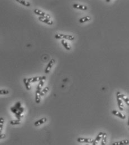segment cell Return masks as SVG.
I'll list each match as a JSON object with an SVG mask.
<instances>
[{
	"mask_svg": "<svg viewBox=\"0 0 129 145\" xmlns=\"http://www.w3.org/2000/svg\"><path fill=\"white\" fill-rule=\"evenodd\" d=\"M34 12L35 14H37V15L40 16V17H44V18H46L48 19H50L51 18V16L49 14H46V13L43 12V11L40 10L39 9H35Z\"/></svg>",
	"mask_w": 129,
	"mask_h": 145,
	"instance_id": "obj_3",
	"label": "cell"
},
{
	"mask_svg": "<svg viewBox=\"0 0 129 145\" xmlns=\"http://www.w3.org/2000/svg\"><path fill=\"white\" fill-rule=\"evenodd\" d=\"M10 92L9 90H5V89H2L0 90V95H7L9 94Z\"/></svg>",
	"mask_w": 129,
	"mask_h": 145,
	"instance_id": "obj_25",
	"label": "cell"
},
{
	"mask_svg": "<svg viewBox=\"0 0 129 145\" xmlns=\"http://www.w3.org/2000/svg\"><path fill=\"white\" fill-rule=\"evenodd\" d=\"M129 143V141L128 140H123V141H117L113 143L112 145H127Z\"/></svg>",
	"mask_w": 129,
	"mask_h": 145,
	"instance_id": "obj_13",
	"label": "cell"
},
{
	"mask_svg": "<svg viewBox=\"0 0 129 145\" xmlns=\"http://www.w3.org/2000/svg\"><path fill=\"white\" fill-rule=\"evenodd\" d=\"M23 82L24 84L25 85V87L26 88V89L27 91H30V90L31 89V85H30V83L28 82V80H27V79L24 78L23 79Z\"/></svg>",
	"mask_w": 129,
	"mask_h": 145,
	"instance_id": "obj_18",
	"label": "cell"
},
{
	"mask_svg": "<svg viewBox=\"0 0 129 145\" xmlns=\"http://www.w3.org/2000/svg\"><path fill=\"white\" fill-rule=\"evenodd\" d=\"M40 92L41 91L36 90V94H35V102L36 103H40L41 101V96H40Z\"/></svg>",
	"mask_w": 129,
	"mask_h": 145,
	"instance_id": "obj_14",
	"label": "cell"
},
{
	"mask_svg": "<svg viewBox=\"0 0 129 145\" xmlns=\"http://www.w3.org/2000/svg\"><path fill=\"white\" fill-rule=\"evenodd\" d=\"M4 122H5L4 118H2V117H1V118H0V135L1 134V132H2V131Z\"/></svg>",
	"mask_w": 129,
	"mask_h": 145,
	"instance_id": "obj_23",
	"label": "cell"
},
{
	"mask_svg": "<svg viewBox=\"0 0 129 145\" xmlns=\"http://www.w3.org/2000/svg\"><path fill=\"white\" fill-rule=\"evenodd\" d=\"M16 1L17 2L20 3V4L22 5L26 6V7H30V6H31V4H30V3L27 2V1H23V0H16Z\"/></svg>",
	"mask_w": 129,
	"mask_h": 145,
	"instance_id": "obj_20",
	"label": "cell"
},
{
	"mask_svg": "<svg viewBox=\"0 0 129 145\" xmlns=\"http://www.w3.org/2000/svg\"><path fill=\"white\" fill-rule=\"evenodd\" d=\"M10 124L11 125H20L21 123V121L20 120H12L11 121Z\"/></svg>",
	"mask_w": 129,
	"mask_h": 145,
	"instance_id": "obj_24",
	"label": "cell"
},
{
	"mask_svg": "<svg viewBox=\"0 0 129 145\" xmlns=\"http://www.w3.org/2000/svg\"><path fill=\"white\" fill-rule=\"evenodd\" d=\"M103 133H104L103 132H100L98 133V135L96 137V138H95V140H93L92 145H97L98 142H99L100 140H101V138H102Z\"/></svg>",
	"mask_w": 129,
	"mask_h": 145,
	"instance_id": "obj_9",
	"label": "cell"
},
{
	"mask_svg": "<svg viewBox=\"0 0 129 145\" xmlns=\"http://www.w3.org/2000/svg\"><path fill=\"white\" fill-rule=\"evenodd\" d=\"M77 142L79 143H93V140L92 138H77Z\"/></svg>",
	"mask_w": 129,
	"mask_h": 145,
	"instance_id": "obj_7",
	"label": "cell"
},
{
	"mask_svg": "<svg viewBox=\"0 0 129 145\" xmlns=\"http://www.w3.org/2000/svg\"><path fill=\"white\" fill-rule=\"evenodd\" d=\"M49 88L48 87H46L45 88H44L40 92V96L41 97H43L45 95L46 93H48V92H49Z\"/></svg>",
	"mask_w": 129,
	"mask_h": 145,
	"instance_id": "obj_22",
	"label": "cell"
},
{
	"mask_svg": "<svg viewBox=\"0 0 129 145\" xmlns=\"http://www.w3.org/2000/svg\"><path fill=\"white\" fill-rule=\"evenodd\" d=\"M112 113L114 114V115L117 116V117H120V118H121V119H123V120L124 119L126 118V116L125 115V114L121 113L119 112V111H116V110L112 111Z\"/></svg>",
	"mask_w": 129,
	"mask_h": 145,
	"instance_id": "obj_12",
	"label": "cell"
},
{
	"mask_svg": "<svg viewBox=\"0 0 129 145\" xmlns=\"http://www.w3.org/2000/svg\"><path fill=\"white\" fill-rule=\"evenodd\" d=\"M11 111L15 114V116L17 119L20 120V118L22 117V113L24 111V108L21 107V103L20 102H17L14 107L11 108Z\"/></svg>",
	"mask_w": 129,
	"mask_h": 145,
	"instance_id": "obj_1",
	"label": "cell"
},
{
	"mask_svg": "<svg viewBox=\"0 0 129 145\" xmlns=\"http://www.w3.org/2000/svg\"><path fill=\"white\" fill-rule=\"evenodd\" d=\"M91 17L89 16H86L80 18L79 20V21L80 23H84V22L89 21V20H91Z\"/></svg>",
	"mask_w": 129,
	"mask_h": 145,
	"instance_id": "obj_15",
	"label": "cell"
},
{
	"mask_svg": "<svg viewBox=\"0 0 129 145\" xmlns=\"http://www.w3.org/2000/svg\"><path fill=\"white\" fill-rule=\"evenodd\" d=\"M46 79V77L45 76H43V77H34V78H30L27 79V80L29 83H34V82H40V80L42 79Z\"/></svg>",
	"mask_w": 129,
	"mask_h": 145,
	"instance_id": "obj_5",
	"label": "cell"
},
{
	"mask_svg": "<svg viewBox=\"0 0 129 145\" xmlns=\"http://www.w3.org/2000/svg\"><path fill=\"white\" fill-rule=\"evenodd\" d=\"M117 104H118V107L119 108V109L120 111H122L124 110V105L122 101L120 98L117 97Z\"/></svg>",
	"mask_w": 129,
	"mask_h": 145,
	"instance_id": "obj_16",
	"label": "cell"
},
{
	"mask_svg": "<svg viewBox=\"0 0 129 145\" xmlns=\"http://www.w3.org/2000/svg\"><path fill=\"white\" fill-rule=\"evenodd\" d=\"M55 38L56 39H62V40H68L72 41L74 40V36L69 35H64L62 34H57L55 35Z\"/></svg>",
	"mask_w": 129,
	"mask_h": 145,
	"instance_id": "obj_2",
	"label": "cell"
},
{
	"mask_svg": "<svg viewBox=\"0 0 129 145\" xmlns=\"http://www.w3.org/2000/svg\"><path fill=\"white\" fill-rule=\"evenodd\" d=\"M6 137V135L5 134H1L0 135V140L4 139Z\"/></svg>",
	"mask_w": 129,
	"mask_h": 145,
	"instance_id": "obj_26",
	"label": "cell"
},
{
	"mask_svg": "<svg viewBox=\"0 0 129 145\" xmlns=\"http://www.w3.org/2000/svg\"><path fill=\"white\" fill-rule=\"evenodd\" d=\"M38 19L40 21L44 22V23H45L49 25H52L53 24V21L52 20H50V19L44 18V17H39L38 18Z\"/></svg>",
	"mask_w": 129,
	"mask_h": 145,
	"instance_id": "obj_8",
	"label": "cell"
},
{
	"mask_svg": "<svg viewBox=\"0 0 129 145\" xmlns=\"http://www.w3.org/2000/svg\"><path fill=\"white\" fill-rule=\"evenodd\" d=\"M73 7L74 8V9L81 10H83V11H85L88 9V7H87L86 6L82 5H79V4H73Z\"/></svg>",
	"mask_w": 129,
	"mask_h": 145,
	"instance_id": "obj_11",
	"label": "cell"
},
{
	"mask_svg": "<svg viewBox=\"0 0 129 145\" xmlns=\"http://www.w3.org/2000/svg\"><path fill=\"white\" fill-rule=\"evenodd\" d=\"M46 121H47V118H45V117H44V118H42L40 119L39 120L35 122L34 123V126L36 127H38L39 126L45 123Z\"/></svg>",
	"mask_w": 129,
	"mask_h": 145,
	"instance_id": "obj_10",
	"label": "cell"
},
{
	"mask_svg": "<svg viewBox=\"0 0 129 145\" xmlns=\"http://www.w3.org/2000/svg\"></svg>",
	"mask_w": 129,
	"mask_h": 145,
	"instance_id": "obj_28",
	"label": "cell"
},
{
	"mask_svg": "<svg viewBox=\"0 0 129 145\" xmlns=\"http://www.w3.org/2000/svg\"><path fill=\"white\" fill-rule=\"evenodd\" d=\"M102 141H101V145H106L107 143V133H103L102 137Z\"/></svg>",
	"mask_w": 129,
	"mask_h": 145,
	"instance_id": "obj_17",
	"label": "cell"
},
{
	"mask_svg": "<svg viewBox=\"0 0 129 145\" xmlns=\"http://www.w3.org/2000/svg\"><path fill=\"white\" fill-rule=\"evenodd\" d=\"M46 79H42L41 80H40V81L39 82V83L38 86H37V88H36V90H38V91H41V90L42 89V88H43V85H44V81Z\"/></svg>",
	"mask_w": 129,
	"mask_h": 145,
	"instance_id": "obj_21",
	"label": "cell"
},
{
	"mask_svg": "<svg viewBox=\"0 0 129 145\" xmlns=\"http://www.w3.org/2000/svg\"><path fill=\"white\" fill-rule=\"evenodd\" d=\"M55 63V60L54 59H51L50 61L49 62V63L48 64L47 66H46V68H45V74H48L49 73V72H50L51 68L53 67V65H54V64Z\"/></svg>",
	"mask_w": 129,
	"mask_h": 145,
	"instance_id": "obj_6",
	"label": "cell"
},
{
	"mask_svg": "<svg viewBox=\"0 0 129 145\" xmlns=\"http://www.w3.org/2000/svg\"><path fill=\"white\" fill-rule=\"evenodd\" d=\"M61 43H62V44L63 45V46L65 48V49L66 50H70V49H71L70 46L69 45L68 43L65 40H62V41H61Z\"/></svg>",
	"mask_w": 129,
	"mask_h": 145,
	"instance_id": "obj_19",
	"label": "cell"
},
{
	"mask_svg": "<svg viewBox=\"0 0 129 145\" xmlns=\"http://www.w3.org/2000/svg\"><path fill=\"white\" fill-rule=\"evenodd\" d=\"M106 1V2H110V1H109H109Z\"/></svg>",
	"mask_w": 129,
	"mask_h": 145,
	"instance_id": "obj_27",
	"label": "cell"
},
{
	"mask_svg": "<svg viewBox=\"0 0 129 145\" xmlns=\"http://www.w3.org/2000/svg\"><path fill=\"white\" fill-rule=\"evenodd\" d=\"M116 95H117V98H120L122 101L123 100V101L125 102L126 103V104L127 106H129V99L128 97H127L126 96H125V95L122 94V93H121L120 92H117L116 93Z\"/></svg>",
	"mask_w": 129,
	"mask_h": 145,
	"instance_id": "obj_4",
	"label": "cell"
}]
</instances>
